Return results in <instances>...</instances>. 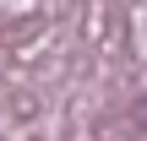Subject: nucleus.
I'll list each match as a JSON object with an SVG mask.
<instances>
[{
    "instance_id": "1",
    "label": "nucleus",
    "mask_w": 147,
    "mask_h": 141,
    "mask_svg": "<svg viewBox=\"0 0 147 141\" xmlns=\"http://www.w3.org/2000/svg\"><path fill=\"white\" fill-rule=\"evenodd\" d=\"M142 114H147V98H142Z\"/></svg>"
}]
</instances>
